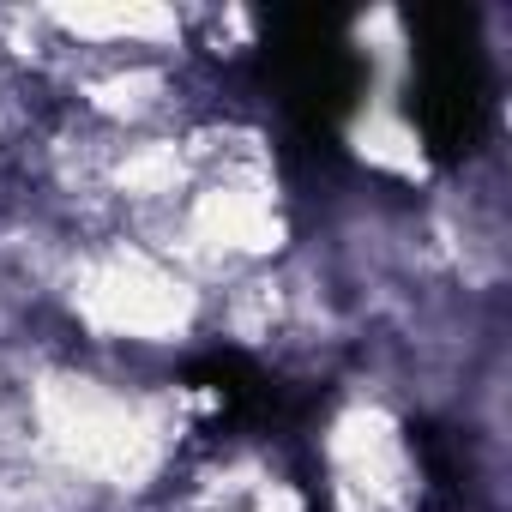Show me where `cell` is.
<instances>
[{"instance_id":"cell-1","label":"cell","mask_w":512,"mask_h":512,"mask_svg":"<svg viewBox=\"0 0 512 512\" xmlns=\"http://www.w3.org/2000/svg\"><path fill=\"white\" fill-rule=\"evenodd\" d=\"M416 121L434 157H470L488 121V67L470 19L428 13L416 49Z\"/></svg>"},{"instance_id":"cell-2","label":"cell","mask_w":512,"mask_h":512,"mask_svg":"<svg viewBox=\"0 0 512 512\" xmlns=\"http://www.w3.org/2000/svg\"><path fill=\"white\" fill-rule=\"evenodd\" d=\"M272 79L284 91V109L314 133H326L356 97V61L326 19H284L272 43Z\"/></svg>"}]
</instances>
